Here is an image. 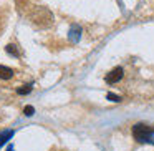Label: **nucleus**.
I'll return each instance as SVG.
<instances>
[{"label": "nucleus", "instance_id": "nucleus-1", "mask_svg": "<svg viewBox=\"0 0 154 151\" xmlns=\"http://www.w3.org/2000/svg\"><path fill=\"white\" fill-rule=\"evenodd\" d=\"M133 136L137 143H152L154 130L144 123H137L133 126Z\"/></svg>", "mask_w": 154, "mask_h": 151}, {"label": "nucleus", "instance_id": "nucleus-2", "mask_svg": "<svg viewBox=\"0 0 154 151\" xmlns=\"http://www.w3.org/2000/svg\"><path fill=\"white\" fill-rule=\"evenodd\" d=\"M123 75H124V71H123V68H119V67H116V68H113V70L109 71V73L104 77V80H106V83H109V85H113V83H118V81L123 78Z\"/></svg>", "mask_w": 154, "mask_h": 151}, {"label": "nucleus", "instance_id": "nucleus-3", "mask_svg": "<svg viewBox=\"0 0 154 151\" xmlns=\"http://www.w3.org/2000/svg\"><path fill=\"white\" fill-rule=\"evenodd\" d=\"M14 77V70L8 67H4V65H0V78L2 80H8V78Z\"/></svg>", "mask_w": 154, "mask_h": 151}, {"label": "nucleus", "instance_id": "nucleus-4", "mask_svg": "<svg viewBox=\"0 0 154 151\" xmlns=\"http://www.w3.org/2000/svg\"><path fill=\"white\" fill-rule=\"evenodd\" d=\"M80 37H81V30L78 27H73L70 30V38H71V42H78L80 40Z\"/></svg>", "mask_w": 154, "mask_h": 151}, {"label": "nucleus", "instance_id": "nucleus-5", "mask_svg": "<svg viewBox=\"0 0 154 151\" xmlns=\"http://www.w3.org/2000/svg\"><path fill=\"white\" fill-rule=\"evenodd\" d=\"M5 50H7V53H10V55H14V57H20V52L17 50V47H15V45H7V47H5Z\"/></svg>", "mask_w": 154, "mask_h": 151}, {"label": "nucleus", "instance_id": "nucleus-6", "mask_svg": "<svg viewBox=\"0 0 154 151\" xmlns=\"http://www.w3.org/2000/svg\"><path fill=\"white\" fill-rule=\"evenodd\" d=\"M30 91H32V87H30V85H28V87L18 88V90H17V93H18V95H27V93H30Z\"/></svg>", "mask_w": 154, "mask_h": 151}, {"label": "nucleus", "instance_id": "nucleus-7", "mask_svg": "<svg viewBox=\"0 0 154 151\" xmlns=\"http://www.w3.org/2000/svg\"><path fill=\"white\" fill-rule=\"evenodd\" d=\"M23 113L27 115V116H32V115L35 113V108L33 106H25V110H23Z\"/></svg>", "mask_w": 154, "mask_h": 151}, {"label": "nucleus", "instance_id": "nucleus-8", "mask_svg": "<svg viewBox=\"0 0 154 151\" xmlns=\"http://www.w3.org/2000/svg\"><path fill=\"white\" fill-rule=\"evenodd\" d=\"M108 100H111V101H119L121 98L118 96V95H114V93H108Z\"/></svg>", "mask_w": 154, "mask_h": 151}]
</instances>
